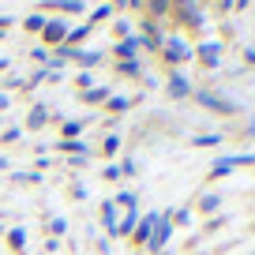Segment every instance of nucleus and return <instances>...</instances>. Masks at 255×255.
Segmentation results:
<instances>
[{"instance_id":"1","label":"nucleus","mask_w":255,"mask_h":255,"mask_svg":"<svg viewBox=\"0 0 255 255\" xmlns=\"http://www.w3.org/2000/svg\"><path fill=\"white\" fill-rule=\"evenodd\" d=\"M195 98H199V105H207V109H210V113H218V117H233V113L240 109L233 98L214 94V90H195Z\"/></svg>"},{"instance_id":"2","label":"nucleus","mask_w":255,"mask_h":255,"mask_svg":"<svg viewBox=\"0 0 255 255\" xmlns=\"http://www.w3.org/2000/svg\"><path fill=\"white\" fill-rule=\"evenodd\" d=\"M237 165H255V154H229V158H218L210 165V176H229Z\"/></svg>"},{"instance_id":"3","label":"nucleus","mask_w":255,"mask_h":255,"mask_svg":"<svg viewBox=\"0 0 255 255\" xmlns=\"http://www.w3.org/2000/svg\"><path fill=\"white\" fill-rule=\"evenodd\" d=\"M161 53H165L169 64H180V60H191L195 49H191L188 41H180V38H169V41H161Z\"/></svg>"},{"instance_id":"4","label":"nucleus","mask_w":255,"mask_h":255,"mask_svg":"<svg viewBox=\"0 0 255 255\" xmlns=\"http://www.w3.org/2000/svg\"><path fill=\"white\" fill-rule=\"evenodd\" d=\"M195 56H199L203 68H218V60H222V41H203V45L195 49Z\"/></svg>"},{"instance_id":"5","label":"nucleus","mask_w":255,"mask_h":255,"mask_svg":"<svg viewBox=\"0 0 255 255\" xmlns=\"http://www.w3.org/2000/svg\"><path fill=\"white\" fill-rule=\"evenodd\" d=\"M173 237V218H158V233H150V252H161L165 248V240Z\"/></svg>"},{"instance_id":"6","label":"nucleus","mask_w":255,"mask_h":255,"mask_svg":"<svg viewBox=\"0 0 255 255\" xmlns=\"http://www.w3.org/2000/svg\"><path fill=\"white\" fill-rule=\"evenodd\" d=\"M176 15H180V23H188L191 30H199L203 26V8H195V4H176Z\"/></svg>"},{"instance_id":"7","label":"nucleus","mask_w":255,"mask_h":255,"mask_svg":"<svg viewBox=\"0 0 255 255\" xmlns=\"http://www.w3.org/2000/svg\"><path fill=\"white\" fill-rule=\"evenodd\" d=\"M41 34H45V41H53V45H64V38H68V26H64V23H56V19H49Z\"/></svg>"},{"instance_id":"8","label":"nucleus","mask_w":255,"mask_h":255,"mask_svg":"<svg viewBox=\"0 0 255 255\" xmlns=\"http://www.w3.org/2000/svg\"><path fill=\"white\" fill-rule=\"evenodd\" d=\"M169 94H173V98H188L191 94V83L184 79L180 72H173V75H169Z\"/></svg>"},{"instance_id":"9","label":"nucleus","mask_w":255,"mask_h":255,"mask_svg":"<svg viewBox=\"0 0 255 255\" xmlns=\"http://www.w3.org/2000/svg\"><path fill=\"white\" fill-rule=\"evenodd\" d=\"M139 49H143V38H124L117 45V56H124V60H131V56L139 53Z\"/></svg>"},{"instance_id":"10","label":"nucleus","mask_w":255,"mask_h":255,"mask_svg":"<svg viewBox=\"0 0 255 255\" xmlns=\"http://www.w3.org/2000/svg\"><path fill=\"white\" fill-rule=\"evenodd\" d=\"M158 225V214H146L143 218V225H139V233H135V240L139 244H150V229Z\"/></svg>"},{"instance_id":"11","label":"nucleus","mask_w":255,"mask_h":255,"mask_svg":"<svg viewBox=\"0 0 255 255\" xmlns=\"http://www.w3.org/2000/svg\"><path fill=\"white\" fill-rule=\"evenodd\" d=\"M218 207H222V195H218V191H214V195H203V199H199V210H203V214H214Z\"/></svg>"},{"instance_id":"12","label":"nucleus","mask_w":255,"mask_h":255,"mask_svg":"<svg viewBox=\"0 0 255 255\" xmlns=\"http://www.w3.org/2000/svg\"><path fill=\"white\" fill-rule=\"evenodd\" d=\"M102 222H105V229H109V233H117V210H113V203H105V207H102Z\"/></svg>"},{"instance_id":"13","label":"nucleus","mask_w":255,"mask_h":255,"mask_svg":"<svg viewBox=\"0 0 255 255\" xmlns=\"http://www.w3.org/2000/svg\"><path fill=\"white\" fill-rule=\"evenodd\" d=\"M191 143H195V146H222V135H218V131H210V135H195Z\"/></svg>"},{"instance_id":"14","label":"nucleus","mask_w":255,"mask_h":255,"mask_svg":"<svg viewBox=\"0 0 255 255\" xmlns=\"http://www.w3.org/2000/svg\"><path fill=\"white\" fill-rule=\"evenodd\" d=\"M105 105H109L113 113H124V109H128V105H131V102H128V98H109V102H105Z\"/></svg>"},{"instance_id":"15","label":"nucleus","mask_w":255,"mask_h":255,"mask_svg":"<svg viewBox=\"0 0 255 255\" xmlns=\"http://www.w3.org/2000/svg\"><path fill=\"white\" fill-rule=\"evenodd\" d=\"M117 203H120V207H128V210H135V195H131V191H120Z\"/></svg>"},{"instance_id":"16","label":"nucleus","mask_w":255,"mask_h":255,"mask_svg":"<svg viewBox=\"0 0 255 255\" xmlns=\"http://www.w3.org/2000/svg\"><path fill=\"white\" fill-rule=\"evenodd\" d=\"M87 102H109V90H102V87H98V90H87Z\"/></svg>"},{"instance_id":"17","label":"nucleus","mask_w":255,"mask_h":255,"mask_svg":"<svg viewBox=\"0 0 255 255\" xmlns=\"http://www.w3.org/2000/svg\"><path fill=\"white\" fill-rule=\"evenodd\" d=\"M120 75H139V60H124L120 64Z\"/></svg>"},{"instance_id":"18","label":"nucleus","mask_w":255,"mask_h":255,"mask_svg":"<svg viewBox=\"0 0 255 255\" xmlns=\"http://www.w3.org/2000/svg\"><path fill=\"white\" fill-rule=\"evenodd\" d=\"M26 30H45V19H41V15H30V19H26Z\"/></svg>"},{"instance_id":"19","label":"nucleus","mask_w":255,"mask_h":255,"mask_svg":"<svg viewBox=\"0 0 255 255\" xmlns=\"http://www.w3.org/2000/svg\"><path fill=\"white\" fill-rule=\"evenodd\" d=\"M45 124V109H38V113H30V128H41Z\"/></svg>"},{"instance_id":"20","label":"nucleus","mask_w":255,"mask_h":255,"mask_svg":"<svg viewBox=\"0 0 255 255\" xmlns=\"http://www.w3.org/2000/svg\"><path fill=\"white\" fill-rule=\"evenodd\" d=\"M117 146H120V139H117V135L105 139V154H117Z\"/></svg>"},{"instance_id":"21","label":"nucleus","mask_w":255,"mask_h":255,"mask_svg":"<svg viewBox=\"0 0 255 255\" xmlns=\"http://www.w3.org/2000/svg\"><path fill=\"white\" fill-rule=\"evenodd\" d=\"M26 244V237H23V229H19V233H11V248H23Z\"/></svg>"},{"instance_id":"22","label":"nucleus","mask_w":255,"mask_h":255,"mask_svg":"<svg viewBox=\"0 0 255 255\" xmlns=\"http://www.w3.org/2000/svg\"><path fill=\"white\" fill-rule=\"evenodd\" d=\"M244 60H248V64H255V49H248V53H244Z\"/></svg>"},{"instance_id":"23","label":"nucleus","mask_w":255,"mask_h":255,"mask_svg":"<svg viewBox=\"0 0 255 255\" xmlns=\"http://www.w3.org/2000/svg\"><path fill=\"white\" fill-rule=\"evenodd\" d=\"M248 135H255V117H252V120H248Z\"/></svg>"},{"instance_id":"24","label":"nucleus","mask_w":255,"mask_h":255,"mask_svg":"<svg viewBox=\"0 0 255 255\" xmlns=\"http://www.w3.org/2000/svg\"><path fill=\"white\" fill-rule=\"evenodd\" d=\"M4 105H8V98H4V94H0V109H4Z\"/></svg>"}]
</instances>
